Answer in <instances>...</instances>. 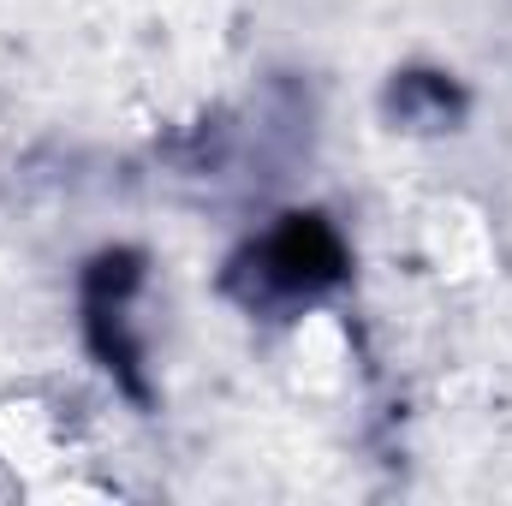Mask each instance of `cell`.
<instances>
[{"mask_svg":"<svg viewBox=\"0 0 512 506\" xmlns=\"http://www.w3.org/2000/svg\"><path fill=\"white\" fill-rule=\"evenodd\" d=\"M340 245L322 221H286L268 245H262V280L286 286V292H310L322 280H334Z\"/></svg>","mask_w":512,"mask_h":506,"instance_id":"6da1fadb","label":"cell"}]
</instances>
